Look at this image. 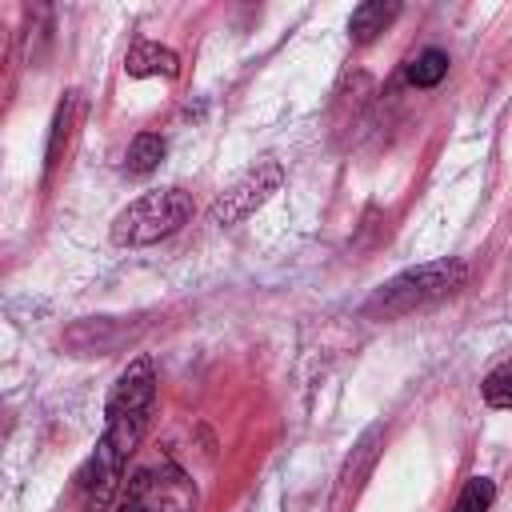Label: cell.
I'll use <instances>...</instances> for the list:
<instances>
[{
  "mask_svg": "<svg viewBox=\"0 0 512 512\" xmlns=\"http://www.w3.org/2000/svg\"><path fill=\"white\" fill-rule=\"evenodd\" d=\"M464 280H468V264L460 256L432 260V264L408 268V272L392 276L388 284H380L372 292V300L364 304V312L376 320H396V316H408L416 308H428V304L452 296L456 288H464Z\"/></svg>",
  "mask_w": 512,
  "mask_h": 512,
  "instance_id": "6da1fadb",
  "label": "cell"
},
{
  "mask_svg": "<svg viewBox=\"0 0 512 512\" xmlns=\"http://www.w3.org/2000/svg\"><path fill=\"white\" fill-rule=\"evenodd\" d=\"M192 216V196L184 188H156L136 196L124 212L112 220V244L120 248H144L172 232H180Z\"/></svg>",
  "mask_w": 512,
  "mask_h": 512,
  "instance_id": "7a4b0ae2",
  "label": "cell"
},
{
  "mask_svg": "<svg viewBox=\"0 0 512 512\" xmlns=\"http://www.w3.org/2000/svg\"><path fill=\"white\" fill-rule=\"evenodd\" d=\"M128 504H136L140 512H196L200 492L188 472H180L168 460H156V464L132 472Z\"/></svg>",
  "mask_w": 512,
  "mask_h": 512,
  "instance_id": "3957f363",
  "label": "cell"
},
{
  "mask_svg": "<svg viewBox=\"0 0 512 512\" xmlns=\"http://www.w3.org/2000/svg\"><path fill=\"white\" fill-rule=\"evenodd\" d=\"M280 184H284V172H280L276 160H264V164L248 168L236 184H228V188L212 200V212H208L212 224L228 228V224L248 220L256 208H264V204L272 200V192H280Z\"/></svg>",
  "mask_w": 512,
  "mask_h": 512,
  "instance_id": "277c9868",
  "label": "cell"
},
{
  "mask_svg": "<svg viewBox=\"0 0 512 512\" xmlns=\"http://www.w3.org/2000/svg\"><path fill=\"white\" fill-rule=\"evenodd\" d=\"M152 400H156V364L152 356H136L112 384L108 392V408L104 412H152Z\"/></svg>",
  "mask_w": 512,
  "mask_h": 512,
  "instance_id": "5b68a950",
  "label": "cell"
},
{
  "mask_svg": "<svg viewBox=\"0 0 512 512\" xmlns=\"http://www.w3.org/2000/svg\"><path fill=\"white\" fill-rule=\"evenodd\" d=\"M124 72L144 80V76H164V80H176L180 76V56L164 44H152V40H140L132 44L128 60H124Z\"/></svg>",
  "mask_w": 512,
  "mask_h": 512,
  "instance_id": "8992f818",
  "label": "cell"
},
{
  "mask_svg": "<svg viewBox=\"0 0 512 512\" xmlns=\"http://www.w3.org/2000/svg\"><path fill=\"white\" fill-rule=\"evenodd\" d=\"M396 16H400V4L396 0H364V4H356L352 16H348L352 44H372Z\"/></svg>",
  "mask_w": 512,
  "mask_h": 512,
  "instance_id": "52a82bcc",
  "label": "cell"
},
{
  "mask_svg": "<svg viewBox=\"0 0 512 512\" xmlns=\"http://www.w3.org/2000/svg\"><path fill=\"white\" fill-rule=\"evenodd\" d=\"M76 112H80V92H64V100L56 104V116H52V132H48V152H44V168H48V172L60 164V156H64V148H68Z\"/></svg>",
  "mask_w": 512,
  "mask_h": 512,
  "instance_id": "ba28073f",
  "label": "cell"
},
{
  "mask_svg": "<svg viewBox=\"0 0 512 512\" xmlns=\"http://www.w3.org/2000/svg\"><path fill=\"white\" fill-rule=\"evenodd\" d=\"M444 76H448V52H440V48L416 52L412 64H408V72H404V80H408L412 88H436Z\"/></svg>",
  "mask_w": 512,
  "mask_h": 512,
  "instance_id": "9c48e42d",
  "label": "cell"
},
{
  "mask_svg": "<svg viewBox=\"0 0 512 512\" xmlns=\"http://www.w3.org/2000/svg\"><path fill=\"white\" fill-rule=\"evenodd\" d=\"M164 160V136H156V132H140L132 144H128V172H136V176H148L156 164Z\"/></svg>",
  "mask_w": 512,
  "mask_h": 512,
  "instance_id": "30bf717a",
  "label": "cell"
},
{
  "mask_svg": "<svg viewBox=\"0 0 512 512\" xmlns=\"http://www.w3.org/2000/svg\"><path fill=\"white\" fill-rule=\"evenodd\" d=\"M492 500H496V484H492L488 476H472V480L460 488L452 512H488Z\"/></svg>",
  "mask_w": 512,
  "mask_h": 512,
  "instance_id": "8fae6325",
  "label": "cell"
},
{
  "mask_svg": "<svg viewBox=\"0 0 512 512\" xmlns=\"http://www.w3.org/2000/svg\"><path fill=\"white\" fill-rule=\"evenodd\" d=\"M480 392H484V404H488V408H512V360L496 364V368L484 376Z\"/></svg>",
  "mask_w": 512,
  "mask_h": 512,
  "instance_id": "7c38bea8",
  "label": "cell"
},
{
  "mask_svg": "<svg viewBox=\"0 0 512 512\" xmlns=\"http://www.w3.org/2000/svg\"><path fill=\"white\" fill-rule=\"evenodd\" d=\"M380 436H384L380 428H368V432H364V440L356 444V460H348V468H344V484H352V488L360 484V476H364L368 464L376 460V444H380Z\"/></svg>",
  "mask_w": 512,
  "mask_h": 512,
  "instance_id": "4fadbf2b",
  "label": "cell"
},
{
  "mask_svg": "<svg viewBox=\"0 0 512 512\" xmlns=\"http://www.w3.org/2000/svg\"><path fill=\"white\" fill-rule=\"evenodd\" d=\"M120 512H140V508H136V504H124V508H120Z\"/></svg>",
  "mask_w": 512,
  "mask_h": 512,
  "instance_id": "5bb4252c",
  "label": "cell"
}]
</instances>
